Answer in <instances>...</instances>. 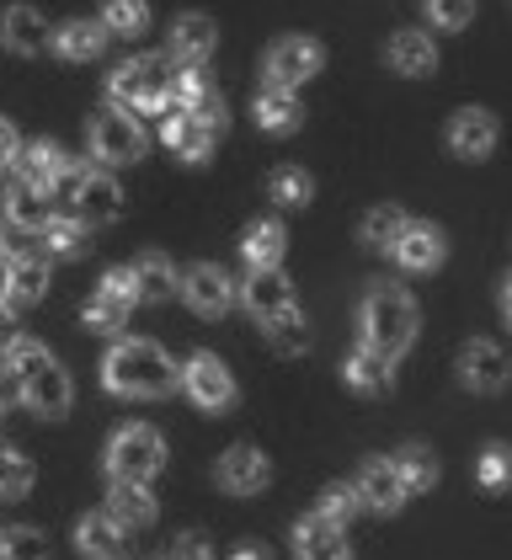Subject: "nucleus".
<instances>
[{
  "label": "nucleus",
  "instance_id": "nucleus-1",
  "mask_svg": "<svg viewBox=\"0 0 512 560\" xmlns=\"http://www.w3.org/2000/svg\"><path fill=\"white\" fill-rule=\"evenodd\" d=\"M5 369L16 374V400H27V411H38V417H65V411H70L75 385H70V374L48 358L43 342L11 337V342H5Z\"/></svg>",
  "mask_w": 512,
  "mask_h": 560
},
{
  "label": "nucleus",
  "instance_id": "nucleus-2",
  "mask_svg": "<svg viewBox=\"0 0 512 560\" xmlns=\"http://www.w3.org/2000/svg\"><path fill=\"white\" fill-rule=\"evenodd\" d=\"M102 380L107 389H118V395H133V400H155V395H166L176 385V363H171V352L161 342H150V337H128L107 352V363H102Z\"/></svg>",
  "mask_w": 512,
  "mask_h": 560
},
{
  "label": "nucleus",
  "instance_id": "nucleus-3",
  "mask_svg": "<svg viewBox=\"0 0 512 560\" xmlns=\"http://www.w3.org/2000/svg\"><path fill=\"white\" fill-rule=\"evenodd\" d=\"M358 326H363V347H374V352H384V358L395 363L406 347L417 342V304H411L406 289H395V283H374V289L363 294Z\"/></svg>",
  "mask_w": 512,
  "mask_h": 560
},
{
  "label": "nucleus",
  "instance_id": "nucleus-4",
  "mask_svg": "<svg viewBox=\"0 0 512 560\" xmlns=\"http://www.w3.org/2000/svg\"><path fill=\"white\" fill-rule=\"evenodd\" d=\"M171 81H176V70H171L166 54H139V59H124L113 70L107 91L124 113H161L171 102Z\"/></svg>",
  "mask_w": 512,
  "mask_h": 560
},
{
  "label": "nucleus",
  "instance_id": "nucleus-5",
  "mask_svg": "<svg viewBox=\"0 0 512 560\" xmlns=\"http://www.w3.org/2000/svg\"><path fill=\"white\" fill-rule=\"evenodd\" d=\"M107 470L113 480H133V486H150L155 475L166 470V438L144 422H128L124 432H113L107 443Z\"/></svg>",
  "mask_w": 512,
  "mask_h": 560
},
{
  "label": "nucleus",
  "instance_id": "nucleus-6",
  "mask_svg": "<svg viewBox=\"0 0 512 560\" xmlns=\"http://www.w3.org/2000/svg\"><path fill=\"white\" fill-rule=\"evenodd\" d=\"M91 155H96V161H107V166H128V161H139V155H144V129H139V118L124 113V107L96 113V118H91Z\"/></svg>",
  "mask_w": 512,
  "mask_h": 560
},
{
  "label": "nucleus",
  "instance_id": "nucleus-7",
  "mask_svg": "<svg viewBox=\"0 0 512 560\" xmlns=\"http://www.w3.org/2000/svg\"><path fill=\"white\" fill-rule=\"evenodd\" d=\"M321 65H326V48L315 44V38H278V44L267 48V86L294 91L304 81H315Z\"/></svg>",
  "mask_w": 512,
  "mask_h": 560
},
{
  "label": "nucleus",
  "instance_id": "nucleus-8",
  "mask_svg": "<svg viewBox=\"0 0 512 560\" xmlns=\"http://www.w3.org/2000/svg\"><path fill=\"white\" fill-rule=\"evenodd\" d=\"M182 389L203 411H230L235 406V374L219 363V352H193L187 369H182Z\"/></svg>",
  "mask_w": 512,
  "mask_h": 560
},
{
  "label": "nucleus",
  "instance_id": "nucleus-9",
  "mask_svg": "<svg viewBox=\"0 0 512 560\" xmlns=\"http://www.w3.org/2000/svg\"><path fill=\"white\" fill-rule=\"evenodd\" d=\"M75 224L85 230H102V224H118L124 219V187H118V176L107 172H85L81 192H75Z\"/></svg>",
  "mask_w": 512,
  "mask_h": 560
},
{
  "label": "nucleus",
  "instance_id": "nucleus-10",
  "mask_svg": "<svg viewBox=\"0 0 512 560\" xmlns=\"http://www.w3.org/2000/svg\"><path fill=\"white\" fill-rule=\"evenodd\" d=\"M182 300L193 304L198 315H224L235 304V278L224 267H213V261H198V267L182 272Z\"/></svg>",
  "mask_w": 512,
  "mask_h": 560
},
{
  "label": "nucleus",
  "instance_id": "nucleus-11",
  "mask_svg": "<svg viewBox=\"0 0 512 560\" xmlns=\"http://www.w3.org/2000/svg\"><path fill=\"white\" fill-rule=\"evenodd\" d=\"M235 300H246V310H252L256 320H272V315L294 310V289H289V278L278 267H252L246 283L235 289Z\"/></svg>",
  "mask_w": 512,
  "mask_h": 560
},
{
  "label": "nucleus",
  "instance_id": "nucleus-12",
  "mask_svg": "<svg viewBox=\"0 0 512 560\" xmlns=\"http://www.w3.org/2000/svg\"><path fill=\"white\" fill-rule=\"evenodd\" d=\"M497 139H502V124H497L486 107H465V113H454V124H449V150L465 155V161H486V155L497 150Z\"/></svg>",
  "mask_w": 512,
  "mask_h": 560
},
{
  "label": "nucleus",
  "instance_id": "nucleus-13",
  "mask_svg": "<svg viewBox=\"0 0 512 560\" xmlns=\"http://www.w3.org/2000/svg\"><path fill=\"white\" fill-rule=\"evenodd\" d=\"M400 267H411V272H432L438 261L449 257V241H443V230L438 224H422V219H406V230H400V241L389 246Z\"/></svg>",
  "mask_w": 512,
  "mask_h": 560
},
{
  "label": "nucleus",
  "instance_id": "nucleus-14",
  "mask_svg": "<svg viewBox=\"0 0 512 560\" xmlns=\"http://www.w3.org/2000/svg\"><path fill=\"white\" fill-rule=\"evenodd\" d=\"M48 294V257L43 252H22L5 257V310H27Z\"/></svg>",
  "mask_w": 512,
  "mask_h": 560
},
{
  "label": "nucleus",
  "instance_id": "nucleus-15",
  "mask_svg": "<svg viewBox=\"0 0 512 560\" xmlns=\"http://www.w3.org/2000/svg\"><path fill=\"white\" fill-rule=\"evenodd\" d=\"M267 480H272V465H267V454L252 448V443H235V448L219 459V486L235 491V497H252Z\"/></svg>",
  "mask_w": 512,
  "mask_h": 560
},
{
  "label": "nucleus",
  "instance_id": "nucleus-16",
  "mask_svg": "<svg viewBox=\"0 0 512 560\" xmlns=\"http://www.w3.org/2000/svg\"><path fill=\"white\" fill-rule=\"evenodd\" d=\"M294 560H352V545H347V528L326 523V517H299L294 528Z\"/></svg>",
  "mask_w": 512,
  "mask_h": 560
},
{
  "label": "nucleus",
  "instance_id": "nucleus-17",
  "mask_svg": "<svg viewBox=\"0 0 512 560\" xmlns=\"http://www.w3.org/2000/svg\"><path fill=\"white\" fill-rule=\"evenodd\" d=\"M352 486H358V502H363V508H374V513H400V508H406V497H411V491L400 486V475H395L389 459H369L363 475H358Z\"/></svg>",
  "mask_w": 512,
  "mask_h": 560
},
{
  "label": "nucleus",
  "instance_id": "nucleus-18",
  "mask_svg": "<svg viewBox=\"0 0 512 560\" xmlns=\"http://www.w3.org/2000/svg\"><path fill=\"white\" fill-rule=\"evenodd\" d=\"M75 545H81V556H91V560H124L128 528L107 513H85L81 523H75Z\"/></svg>",
  "mask_w": 512,
  "mask_h": 560
},
{
  "label": "nucleus",
  "instance_id": "nucleus-19",
  "mask_svg": "<svg viewBox=\"0 0 512 560\" xmlns=\"http://www.w3.org/2000/svg\"><path fill=\"white\" fill-rule=\"evenodd\" d=\"M459 380L469 389H486V395H497V389L508 385V352L497 342H469L459 352Z\"/></svg>",
  "mask_w": 512,
  "mask_h": 560
},
{
  "label": "nucleus",
  "instance_id": "nucleus-20",
  "mask_svg": "<svg viewBox=\"0 0 512 560\" xmlns=\"http://www.w3.org/2000/svg\"><path fill=\"white\" fill-rule=\"evenodd\" d=\"M219 44V27H213L203 11H187V16H176L171 22V59H182V65H203Z\"/></svg>",
  "mask_w": 512,
  "mask_h": 560
},
{
  "label": "nucleus",
  "instance_id": "nucleus-21",
  "mask_svg": "<svg viewBox=\"0 0 512 560\" xmlns=\"http://www.w3.org/2000/svg\"><path fill=\"white\" fill-rule=\"evenodd\" d=\"M0 44L11 54H43L48 48V22L33 5H5L0 11Z\"/></svg>",
  "mask_w": 512,
  "mask_h": 560
},
{
  "label": "nucleus",
  "instance_id": "nucleus-22",
  "mask_svg": "<svg viewBox=\"0 0 512 560\" xmlns=\"http://www.w3.org/2000/svg\"><path fill=\"white\" fill-rule=\"evenodd\" d=\"M5 219L22 230V235H43V224L54 219V203L43 198L38 187H27V182H5Z\"/></svg>",
  "mask_w": 512,
  "mask_h": 560
},
{
  "label": "nucleus",
  "instance_id": "nucleus-23",
  "mask_svg": "<svg viewBox=\"0 0 512 560\" xmlns=\"http://www.w3.org/2000/svg\"><path fill=\"white\" fill-rule=\"evenodd\" d=\"M128 283H133V304H161L176 289V267L161 252H144V257L128 267Z\"/></svg>",
  "mask_w": 512,
  "mask_h": 560
},
{
  "label": "nucleus",
  "instance_id": "nucleus-24",
  "mask_svg": "<svg viewBox=\"0 0 512 560\" xmlns=\"http://www.w3.org/2000/svg\"><path fill=\"white\" fill-rule=\"evenodd\" d=\"M11 166H16V182H27V187L48 192V187H54V176L65 172V150H59V144H48V139H38V144H22V150L11 155Z\"/></svg>",
  "mask_w": 512,
  "mask_h": 560
},
{
  "label": "nucleus",
  "instance_id": "nucleus-25",
  "mask_svg": "<svg viewBox=\"0 0 512 560\" xmlns=\"http://www.w3.org/2000/svg\"><path fill=\"white\" fill-rule=\"evenodd\" d=\"M155 497H150V486H133V480H113V491H107V517H118L124 528H150L155 523Z\"/></svg>",
  "mask_w": 512,
  "mask_h": 560
},
{
  "label": "nucleus",
  "instance_id": "nucleus-26",
  "mask_svg": "<svg viewBox=\"0 0 512 560\" xmlns=\"http://www.w3.org/2000/svg\"><path fill=\"white\" fill-rule=\"evenodd\" d=\"M166 144L182 155V161H209L213 129L203 124V118H193V113H171L166 118Z\"/></svg>",
  "mask_w": 512,
  "mask_h": 560
},
{
  "label": "nucleus",
  "instance_id": "nucleus-27",
  "mask_svg": "<svg viewBox=\"0 0 512 560\" xmlns=\"http://www.w3.org/2000/svg\"><path fill=\"white\" fill-rule=\"evenodd\" d=\"M299 124H304V107H299L294 91L267 86L261 96H256V129H267V133H294Z\"/></svg>",
  "mask_w": 512,
  "mask_h": 560
},
{
  "label": "nucleus",
  "instance_id": "nucleus-28",
  "mask_svg": "<svg viewBox=\"0 0 512 560\" xmlns=\"http://www.w3.org/2000/svg\"><path fill=\"white\" fill-rule=\"evenodd\" d=\"M341 374H347V385L363 389V395H384L389 380H395V369H389V358L374 352V347H358L347 363H341Z\"/></svg>",
  "mask_w": 512,
  "mask_h": 560
},
{
  "label": "nucleus",
  "instance_id": "nucleus-29",
  "mask_svg": "<svg viewBox=\"0 0 512 560\" xmlns=\"http://www.w3.org/2000/svg\"><path fill=\"white\" fill-rule=\"evenodd\" d=\"M283 246H289V235H283L278 219H256V224H246V235H241V252H246L252 267H278Z\"/></svg>",
  "mask_w": 512,
  "mask_h": 560
},
{
  "label": "nucleus",
  "instance_id": "nucleus-30",
  "mask_svg": "<svg viewBox=\"0 0 512 560\" xmlns=\"http://www.w3.org/2000/svg\"><path fill=\"white\" fill-rule=\"evenodd\" d=\"M389 65L400 75H432L438 70V48H432L427 33H400V38H389Z\"/></svg>",
  "mask_w": 512,
  "mask_h": 560
},
{
  "label": "nucleus",
  "instance_id": "nucleus-31",
  "mask_svg": "<svg viewBox=\"0 0 512 560\" xmlns=\"http://www.w3.org/2000/svg\"><path fill=\"white\" fill-rule=\"evenodd\" d=\"M48 44L59 48L65 59H96L107 48V27L102 22H65V27H54Z\"/></svg>",
  "mask_w": 512,
  "mask_h": 560
},
{
  "label": "nucleus",
  "instance_id": "nucleus-32",
  "mask_svg": "<svg viewBox=\"0 0 512 560\" xmlns=\"http://www.w3.org/2000/svg\"><path fill=\"white\" fill-rule=\"evenodd\" d=\"M261 331H267V347H272L278 358H299V352L310 347V326H304L299 310H283V315L261 320Z\"/></svg>",
  "mask_w": 512,
  "mask_h": 560
},
{
  "label": "nucleus",
  "instance_id": "nucleus-33",
  "mask_svg": "<svg viewBox=\"0 0 512 560\" xmlns=\"http://www.w3.org/2000/svg\"><path fill=\"white\" fill-rule=\"evenodd\" d=\"M102 27H107V38H139L150 27V5L144 0H107L102 5Z\"/></svg>",
  "mask_w": 512,
  "mask_h": 560
},
{
  "label": "nucleus",
  "instance_id": "nucleus-34",
  "mask_svg": "<svg viewBox=\"0 0 512 560\" xmlns=\"http://www.w3.org/2000/svg\"><path fill=\"white\" fill-rule=\"evenodd\" d=\"M389 465H395V475H400V486H406V491H427V486L438 480V459L427 454L422 443H406Z\"/></svg>",
  "mask_w": 512,
  "mask_h": 560
},
{
  "label": "nucleus",
  "instance_id": "nucleus-35",
  "mask_svg": "<svg viewBox=\"0 0 512 560\" xmlns=\"http://www.w3.org/2000/svg\"><path fill=\"white\" fill-rule=\"evenodd\" d=\"M400 230H406V214H400L395 203H380V209H369V219H363V246L389 252V246L400 241Z\"/></svg>",
  "mask_w": 512,
  "mask_h": 560
},
{
  "label": "nucleus",
  "instance_id": "nucleus-36",
  "mask_svg": "<svg viewBox=\"0 0 512 560\" xmlns=\"http://www.w3.org/2000/svg\"><path fill=\"white\" fill-rule=\"evenodd\" d=\"M33 480H38L33 459H27L22 448H5V443H0V497H27Z\"/></svg>",
  "mask_w": 512,
  "mask_h": 560
},
{
  "label": "nucleus",
  "instance_id": "nucleus-37",
  "mask_svg": "<svg viewBox=\"0 0 512 560\" xmlns=\"http://www.w3.org/2000/svg\"><path fill=\"white\" fill-rule=\"evenodd\" d=\"M43 241H48V257H81L85 252V224L54 214L48 224H43Z\"/></svg>",
  "mask_w": 512,
  "mask_h": 560
},
{
  "label": "nucleus",
  "instance_id": "nucleus-38",
  "mask_svg": "<svg viewBox=\"0 0 512 560\" xmlns=\"http://www.w3.org/2000/svg\"><path fill=\"white\" fill-rule=\"evenodd\" d=\"M85 326H91V331H102V337H118V331L128 326V300L96 294V300L85 304Z\"/></svg>",
  "mask_w": 512,
  "mask_h": 560
},
{
  "label": "nucleus",
  "instance_id": "nucleus-39",
  "mask_svg": "<svg viewBox=\"0 0 512 560\" xmlns=\"http://www.w3.org/2000/svg\"><path fill=\"white\" fill-rule=\"evenodd\" d=\"M267 192H272V198H278L283 209H304V203H310V192H315V182L299 172V166H283V172H272Z\"/></svg>",
  "mask_w": 512,
  "mask_h": 560
},
{
  "label": "nucleus",
  "instance_id": "nucleus-40",
  "mask_svg": "<svg viewBox=\"0 0 512 560\" xmlns=\"http://www.w3.org/2000/svg\"><path fill=\"white\" fill-rule=\"evenodd\" d=\"M0 560H48V539L38 528H5L0 534Z\"/></svg>",
  "mask_w": 512,
  "mask_h": 560
},
{
  "label": "nucleus",
  "instance_id": "nucleus-41",
  "mask_svg": "<svg viewBox=\"0 0 512 560\" xmlns=\"http://www.w3.org/2000/svg\"><path fill=\"white\" fill-rule=\"evenodd\" d=\"M358 508H363V502H358V486H347V480H337V486H326V491H321V517H326V523H337V528H347Z\"/></svg>",
  "mask_w": 512,
  "mask_h": 560
},
{
  "label": "nucleus",
  "instance_id": "nucleus-42",
  "mask_svg": "<svg viewBox=\"0 0 512 560\" xmlns=\"http://www.w3.org/2000/svg\"><path fill=\"white\" fill-rule=\"evenodd\" d=\"M422 5L432 16V27H443V33H465L475 22V0H422Z\"/></svg>",
  "mask_w": 512,
  "mask_h": 560
},
{
  "label": "nucleus",
  "instance_id": "nucleus-43",
  "mask_svg": "<svg viewBox=\"0 0 512 560\" xmlns=\"http://www.w3.org/2000/svg\"><path fill=\"white\" fill-rule=\"evenodd\" d=\"M85 172H91V166H75V161H65V172L54 176V187H48V192H43V198H59V203H65V209H70V203H75V192H81Z\"/></svg>",
  "mask_w": 512,
  "mask_h": 560
},
{
  "label": "nucleus",
  "instance_id": "nucleus-44",
  "mask_svg": "<svg viewBox=\"0 0 512 560\" xmlns=\"http://www.w3.org/2000/svg\"><path fill=\"white\" fill-rule=\"evenodd\" d=\"M480 480H486L491 491H502V480H508V448H502V443H491V448H486V459H480Z\"/></svg>",
  "mask_w": 512,
  "mask_h": 560
},
{
  "label": "nucleus",
  "instance_id": "nucleus-45",
  "mask_svg": "<svg viewBox=\"0 0 512 560\" xmlns=\"http://www.w3.org/2000/svg\"><path fill=\"white\" fill-rule=\"evenodd\" d=\"M171 560H213V556H209V545H203L198 534H182V539L171 545Z\"/></svg>",
  "mask_w": 512,
  "mask_h": 560
},
{
  "label": "nucleus",
  "instance_id": "nucleus-46",
  "mask_svg": "<svg viewBox=\"0 0 512 560\" xmlns=\"http://www.w3.org/2000/svg\"><path fill=\"white\" fill-rule=\"evenodd\" d=\"M102 294H113V300H128V304H133V283H128V267H113V272L102 278Z\"/></svg>",
  "mask_w": 512,
  "mask_h": 560
},
{
  "label": "nucleus",
  "instance_id": "nucleus-47",
  "mask_svg": "<svg viewBox=\"0 0 512 560\" xmlns=\"http://www.w3.org/2000/svg\"><path fill=\"white\" fill-rule=\"evenodd\" d=\"M16 150H22V139H16V129L0 118V166H11V155H16Z\"/></svg>",
  "mask_w": 512,
  "mask_h": 560
},
{
  "label": "nucleus",
  "instance_id": "nucleus-48",
  "mask_svg": "<svg viewBox=\"0 0 512 560\" xmlns=\"http://www.w3.org/2000/svg\"><path fill=\"white\" fill-rule=\"evenodd\" d=\"M235 560H267V550H256V545H246V550H235Z\"/></svg>",
  "mask_w": 512,
  "mask_h": 560
},
{
  "label": "nucleus",
  "instance_id": "nucleus-49",
  "mask_svg": "<svg viewBox=\"0 0 512 560\" xmlns=\"http://www.w3.org/2000/svg\"><path fill=\"white\" fill-rule=\"evenodd\" d=\"M0 310H5V257H0Z\"/></svg>",
  "mask_w": 512,
  "mask_h": 560
},
{
  "label": "nucleus",
  "instance_id": "nucleus-50",
  "mask_svg": "<svg viewBox=\"0 0 512 560\" xmlns=\"http://www.w3.org/2000/svg\"><path fill=\"white\" fill-rule=\"evenodd\" d=\"M0 257H5V241H0Z\"/></svg>",
  "mask_w": 512,
  "mask_h": 560
}]
</instances>
